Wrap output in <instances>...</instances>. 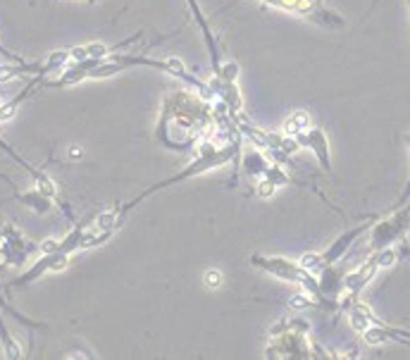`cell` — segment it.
Instances as JSON below:
<instances>
[{"label": "cell", "instance_id": "cell-1", "mask_svg": "<svg viewBox=\"0 0 410 360\" xmlns=\"http://www.w3.org/2000/svg\"><path fill=\"white\" fill-rule=\"evenodd\" d=\"M253 265L260 267V270L270 272L274 277H282L286 281H293V284H301L305 291H310L312 296H319L322 294V289H319V281L312 279V274H310L305 267L301 265H293L291 260H286V258H260V255H253Z\"/></svg>", "mask_w": 410, "mask_h": 360}, {"label": "cell", "instance_id": "cell-2", "mask_svg": "<svg viewBox=\"0 0 410 360\" xmlns=\"http://www.w3.org/2000/svg\"><path fill=\"white\" fill-rule=\"evenodd\" d=\"M377 267H379V265H377V258H372V260H367V262H365V265H363V267H360V270H358V272H353V274H348L346 279H344V284H346V289H348V291H351V294H358V291H360V289H363L365 284H367V281H370V279H372V277H374V272H377Z\"/></svg>", "mask_w": 410, "mask_h": 360}, {"label": "cell", "instance_id": "cell-3", "mask_svg": "<svg viewBox=\"0 0 410 360\" xmlns=\"http://www.w3.org/2000/svg\"><path fill=\"white\" fill-rule=\"evenodd\" d=\"M310 129V115L305 110H296L291 117L286 119V124H284V136H298L305 134Z\"/></svg>", "mask_w": 410, "mask_h": 360}, {"label": "cell", "instance_id": "cell-4", "mask_svg": "<svg viewBox=\"0 0 410 360\" xmlns=\"http://www.w3.org/2000/svg\"><path fill=\"white\" fill-rule=\"evenodd\" d=\"M203 281H205V286H210V289H219L224 284V274L219 270H208L203 274Z\"/></svg>", "mask_w": 410, "mask_h": 360}, {"label": "cell", "instance_id": "cell-5", "mask_svg": "<svg viewBox=\"0 0 410 360\" xmlns=\"http://www.w3.org/2000/svg\"><path fill=\"white\" fill-rule=\"evenodd\" d=\"M289 306H291L293 310H303V308H310V306H312V301H310V291H305V294H296V296H291V301H289Z\"/></svg>", "mask_w": 410, "mask_h": 360}, {"label": "cell", "instance_id": "cell-6", "mask_svg": "<svg viewBox=\"0 0 410 360\" xmlns=\"http://www.w3.org/2000/svg\"><path fill=\"white\" fill-rule=\"evenodd\" d=\"M393 262H396V251L393 248H386V251H382L377 255V265L379 267H391Z\"/></svg>", "mask_w": 410, "mask_h": 360}, {"label": "cell", "instance_id": "cell-7", "mask_svg": "<svg viewBox=\"0 0 410 360\" xmlns=\"http://www.w3.org/2000/svg\"><path fill=\"white\" fill-rule=\"evenodd\" d=\"M258 193H260L263 198H270V196L274 193V184L270 179H265V177H263V179L258 181Z\"/></svg>", "mask_w": 410, "mask_h": 360}, {"label": "cell", "instance_id": "cell-8", "mask_svg": "<svg viewBox=\"0 0 410 360\" xmlns=\"http://www.w3.org/2000/svg\"><path fill=\"white\" fill-rule=\"evenodd\" d=\"M12 74H15V69H12V67H0V81H8Z\"/></svg>", "mask_w": 410, "mask_h": 360}]
</instances>
